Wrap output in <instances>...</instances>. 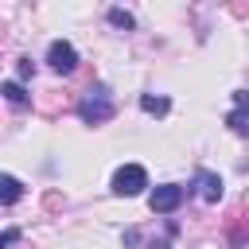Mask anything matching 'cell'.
<instances>
[{
  "mask_svg": "<svg viewBox=\"0 0 249 249\" xmlns=\"http://www.w3.org/2000/svg\"><path fill=\"white\" fill-rule=\"evenodd\" d=\"M148 249H171V245H167V241H152Z\"/></svg>",
  "mask_w": 249,
  "mask_h": 249,
  "instance_id": "4fadbf2b",
  "label": "cell"
},
{
  "mask_svg": "<svg viewBox=\"0 0 249 249\" xmlns=\"http://www.w3.org/2000/svg\"><path fill=\"white\" fill-rule=\"evenodd\" d=\"M183 187H175V183H163V187H156L152 195H148V206H152V214H171V210H179V202H183Z\"/></svg>",
  "mask_w": 249,
  "mask_h": 249,
  "instance_id": "277c9868",
  "label": "cell"
},
{
  "mask_svg": "<svg viewBox=\"0 0 249 249\" xmlns=\"http://www.w3.org/2000/svg\"><path fill=\"white\" fill-rule=\"evenodd\" d=\"M0 93H4V101H8V105H16V109H23V105H27V89H23L19 82H12V78L0 86Z\"/></svg>",
  "mask_w": 249,
  "mask_h": 249,
  "instance_id": "9c48e42d",
  "label": "cell"
},
{
  "mask_svg": "<svg viewBox=\"0 0 249 249\" xmlns=\"http://www.w3.org/2000/svg\"><path fill=\"white\" fill-rule=\"evenodd\" d=\"M226 124H230L237 136H249V93H245V89L233 93V109L226 113Z\"/></svg>",
  "mask_w": 249,
  "mask_h": 249,
  "instance_id": "8992f818",
  "label": "cell"
},
{
  "mask_svg": "<svg viewBox=\"0 0 249 249\" xmlns=\"http://www.w3.org/2000/svg\"><path fill=\"white\" fill-rule=\"evenodd\" d=\"M16 70H19V78H31V74H35V66H31V58H19V62H16Z\"/></svg>",
  "mask_w": 249,
  "mask_h": 249,
  "instance_id": "8fae6325",
  "label": "cell"
},
{
  "mask_svg": "<svg viewBox=\"0 0 249 249\" xmlns=\"http://www.w3.org/2000/svg\"><path fill=\"white\" fill-rule=\"evenodd\" d=\"M144 187H148V171H144L140 163H124V167H117V175H113V195L132 198V195H140Z\"/></svg>",
  "mask_w": 249,
  "mask_h": 249,
  "instance_id": "7a4b0ae2",
  "label": "cell"
},
{
  "mask_svg": "<svg viewBox=\"0 0 249 249\" xmlns=\"http://www.w3.org/2000/svg\"><path fill=\"white\" fill-rule=\"evenodd\" d=\"M109 23H113V27H121V31H132V27H136L132 12H124V8H109Z\"/></svg>",
  "mask_w": 249,
  "mask_h": 249,
  "instance_id": "30bf717a",
  "label": "cell"
},
{
  "mask_svg": "<svg viewBox=\"0 0 249 249\" xmlns=\"http://www.w3.org/2000/svg\"><path fill=\"white\" fill-rule=\"evenodd\" d=\"M19 195H23V183H19L16 175H4V179H0V202L12 206V202H19Z\"/></svg>",
  "mask_w": 249,
  "mask_h": 249,
  "instance_id": "ba28073f",
  "label": "cell"
},
{
  "mask_svg": "<svg viewBox=\"0 0 249 249\" xmlns=\"http://www.w3.org/2000/svg\"><path fill=\"white\" fill-rule=\"evenodd\" d=\"M16 237H19V230H16V226H8V230H4V237H0V241H4V245H16Z\"/></svg>",
  "mask_w": 249,
  "mask_h": 249,
  "instance_id": "7c38bea8",
  "label": "cell"
},
{
  "mask_svg": "<svg viewBox=\"0 0 249 249\" xmlns=\"http://www.w3.org/2000/svg\"><path fill=\"white\" fill-rule=\"evenodd\" d=\"M113 113H117V105L105 86H89V93L78 101V117L86 124H105V121H113Z\"/></svg>",
  "mask_w": 249,
  "mask_h": 249,
  "instance_id": "6da1fadb",
  "label": "cell"
},
{
  "mask_svg": "<svg viewBox=\"0 0 249 249\" xmlns=\"http://www.w3.org/2000/svg\"><path fill=\"white\" fill-rule=\"evenodd\" d=\"M47 62H51L54 74H74V66H78V51H74L66 39H54V43L47 47Z\"/></svg>",
  "mask_w": 249,
  "mask_h": 249,
  "instance_id": "3957f363",
  "label": "cell"
},
{
  "mask_svg": "<svg viewBox=\"0 0 249 249\" xmlns=\"http://www.w3.org/2000/svg\"><path fill=\"white\" fill-rule=\"evenodd\" d=\"M195 195L202 198V202H218L222 198V179H218V171H206V167H198L195 171Z\"/></svg>",
  "mask_w": 249,
  "mask_h": 249,
  "instance_id": "5b68a950",
  "label": "cell"
},
{
  "mask_svg": "<svg viewBox=\"0 0 249 249\" xmlns=\"http://www.w3.org/2000/svg\"><path fill=\"white\" fill-rule=\"evenodd\" d=\"M140 109H144L148 117H167L171 101H167V97H156V93H140Z\"/></svg>",
  "mask_w": 249,
  "mask_h": 249,
  "instance_id": "52a82bcc",
  "label": "cell"
}]
</instances>
